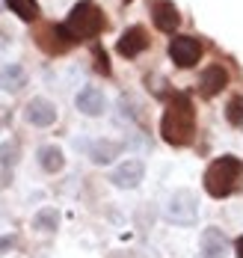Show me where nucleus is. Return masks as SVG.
<instances>
[{
  "label": "nucleus",
  "mask_w": 243,
  "mask_h": 258,
  "mask_svg": "<svg viewBox=\"0 0 243 258\" xmlns=\"http://www.w3.org/2000/svg\"><path fill=\"white\" fill-rule=\"evenodd\" d=\"M160 137L169 146H187L196 137V113L187 95H172L160 116Z\"/></svg>",
  "instance_id": "f257e3e1"
},
{
  "label": "nucleus",
  "mask_w": 243,
  "mask_h": 258,
  "mask_svg": "<svg viewBox=\"0 0 243 258\" xmlns=\"http://www.w3.org/2000/svg\"><path fill=\"white\" fill-rule=\"evenodd\" d=\"M240 175H243V163L237 157H231V155L216 157L214 163L205 169V190H208V196L225 199V196L237 187Z\"/></svg>",
  "instance_id": "f03ea898"
},
{
  "label": "nucleus",
  "mask_w": 243,
  "mask_h": 258,
  "mask_svg": "<svg viewBox=\"0 0 243 258\" xmlns=\"http://www.w3.org/2000/svg\"><path fill=\"white\" fill-rule=\"evenodd\" d=\"M65 30H68V36H71L74 42L95 39V36L104 30V12H101V6L92 3V0H80V3L68 12Z\"/></svg>",
  "instance_id": "7ed1b4c3"
},
{
  "label": "nucleus",
  "mask_w": 243,
  "mask_h": 258,
  "mask_svg": "<svg viewBox=\"0 0 243 258\" xmlns=\"http://www.w3.org/2000/svg\"><path fill=\"white\" fill-rule=\"evenodd\" d=\"M166 217H169L172 223H178V226H193L196 217H199V202H196V196H193L190 190H178V193L169 199V205H166Z\"/></svg>",
  "instance_id": "20e7f679"
},
{
  "label": "nucleus",
  "mask_w": 243,
  "mask_h": 258,
  "mask_svg": "<svg viewBox=\"0 0 243 258\" xmlns=\"http://www.w3.org/2000/svg\"><path fill=\"white\" fill-rule=\"evenodd\" d=\"M36 45L45 53H51V56H59V53H65L74 45V39L68 36L65 24H48L36 33Z\"/></svg>",
  "instance_id": "39448f33"
},
{
  "label": "nucleus",
  "mask_w": 243,
  "mask_h": 258,
  "mask_svg": "<svg viewBox=\"0 0 243 258\" xmlns=\"http://www.w3.org/2000/svg\"><path fill=\"white\" fill-rule=\"evenodd\" d=\"M169 56H172V62L178 69H193L199 62V56H202V45L193 36H175L169 42Z\"/></svg>",
  "instance_id": "423d86ee"
},
{
  "label": "nucleus",
  "mask_w": 243,
  "mask_h": 258,
  "mask_svg": "<svg viewBox=\"0 0 243 258\" xmlns=\"http://www.w3.org/2000/svg\"><path fill=\"white\" fill-rule=\"evenodd\" d=\"M148 48V33L142 30V27H128L122 36H119V42H116V51L122 53L125 59H134V56H139V53Z\"/></svg>",
  "instance_id": "0eeeda50"
},
{
  "label": "nucleus",
  "mask_w": 243,
  "mask_h": 258,
  "mask_svg": "<svg viewBox=\"0 0 243 258\" xmlns=\"http://www.w3.org/2000/svg\"><path fill=\"white\" fill-rule=\"evenodd\" d=\"M151 18H154V27L160 33H175L181 27V12L169 0H154L151 3Z\"/></svg>",
  "instance_id": "6e6552de"
},
{
  "label": "nucleus",
  "mask_w": 243,
  "mask_h": 258,
  "mask_svg": "<svg viewBox=\"0 0 243 258\" xmlns=\"http://www.w3.org/2000/svg\"><path fill=\"white\" fill-rule=\"evenodd\" d=\"M145 175V166L139 163V160H125V163H119L113 172H110V181L116 184V187H122V190H131L136 187L139 181Z\"/></svg>",
  "instance_id": "1a4fd4ad"
},
{
  "label": "nucleus",
  "mask_w": 243,
  "mask_h": 258,
  "mask_svg": "<svg viewBox=\"0 0 243 258\" xmlns=\"http://www.w3.org/2000/svg\"><path fill=\"white\" fill-rule=\"evenodd\" d=\"M225 86H228V72H225L222 66H208V69L202 72V78H199V92H202L205 98L219 95Z\"/></svg>",
  "instance_id": "9d476101"
},
{
  "label": "nucleus",
  "mask_w": 243,
  "mask_h": 258,
  "mask_svg": "<svg viewBox=\"0 0 243 258\" xmlns=\"http://www.w3.org/2000/svg\"><path fill=\"white\" fill-rule=\"evenodd\" d=\"M24 116H27L30 125H36V128H51L56 122V107L51 101H45V98H33L27 104V110H24Z\"/></svg>",
  "instance_id": "9b49d317"
},
{
  "label": "nucleus",
  "mask_w": 243,
  "mask_h": 258,
  "mask_svg": "<svg viewBox=\"0 0 243 258\" xmlns=\"http://www.w3.org/2000/svg\"><path fill=\"white\" fill-rule=\"evenodd\" d=\"M74 104H77V110L83 116H101L107 110V98H104V92L98 86H83L77 92V101Z\"/></svg>",
  "instance_id": "f8f14e48"
},
{
  "label": "nucleus",
  "mask_w": 243,
  "mask_h": 258,
  "mask_svg": "<svg viewBox=\"0 0 243 258\" xmlns=\"http://www.w3.org/2000/svg\"><path fill=\"white\" fill-rule=\"evenodd\" d=\"M228 252V240L219 229H205L202 234V255L205 258H225Z\"/></svg>",
  "instance_id": "ddd939ff"
},
{
  "label": "nucleus",
  "mask_w": 243,
  "mask_h": 258,
  "mask_svg": "<svg viewBox=\"0 0 243 258\" xmlns=\"http://www.w3.org/2000/svg\"><path fill=\"white\" fill-rule=\"evenodd\" d=\"M24 83H27V72L21 66H15V62L0 66V89L3 92H18V89H24Z\"/></svg>",
  "instance_id": "4468645a"
},
{
  "label": "nucleus",
  "mask_w": 243,
  "mask_h": 258,
  "mask_svg": "<svg viewBox=\"0 0 243 258\" xmlns=\"http://www.w3.org/2000/svg\"><path fill=\"white\" fill-rule=\"evenodd\" d=\"M122 149H119V143H113V140H98V143H92V149H89V157L95 160V163H110L113 157L119 155Z\"/></svg>",
  "instance_id": "2eb2a0df"
},
{
  "label": "nucleus",
  "mask_w": 243,
  "mask_h": 258,
  "mask_svg": "<svg viewBox=\"0 0 243 258\" xmlns=\"http://www.w3.org/2000/svg\"><path fill=\"white\" fill-rule=\"evenodd\" d=\"M56 226H59V211L56 208L36 211V217H33V229L36 232H56Z\"/></svg>",
  "instance_id": "dca6fc26"
},
{
  "label": "nucleus",
  "mask_w": 243,
  "mask_h": 258,
  "mask_svg": "<svg viewBox=\"0 0 243 258\" xmlns=\"http://www.w3.org/2000/svg\"><path fill=\"white\" fill-rule=\"evenodd\" d=\"M39 163H42L45 172H59L62 163H65V157H62V152L56 146H45V149H39Z\"/></svg>",
  "instance_id": "f3484780"
},
{
  "label": "nucleus",
  "mask_w": 243,
  "mask_h": 258,
  "mask_svg": "<svg viewBox=\"0 0 243 258\" xmlns=\"http://www.w3.org/2000/svg\"><path fill=\"white\" fill-rule=\"evenodd\" d=\"M6 6H9L21 21H36V18H39V6H36V0H6Z\"/></svg>",
  "instance_id": "a211bd4d"
},
{
  "label": "nucleus",
  "mask_w": 243,
  "mask_h": 258,
  "mask_svg": "<svg viewBox=\"0 0 243 258\" xmlns=\"http://www.w3.org/2000/svg\"><path fill=\"white\" fill-rule=\"evenodd\" d=\"M225 119L234 128H243V95H234L231 101L225 104Z\"/></svg>",
  "instance_id": "6ab92c4d"
},
{
  "label": "nucleus",
  "mask_w": 243,
  "mask_h": 258,
  "mask_svg": "<svg viewBox=\"0 0 243 258\" xmlns=\"http://www.w3.org/2000/svg\"><path fill=\"white\" fill-rule=\"evenodd\" d=\"M18 160V143H3L0 146V163L3 166H12Z\"/></svg>",
  "instance_id": "aec40b11"
},
{
  "label": "nucleus",
  "mask_w": 243,
  "mask_h": 258,
  "mask_svg": "<svg viewBox=\"0 0 243 258\" xmlns=\"http://www.w3.org/2000/svg\"><path fill=\"white\" fill-rule=\"evenodd\" d=\"M95 62H98V72L110 75V62H107V56H104V51H101V48H95Z\"/></svg>",
  "instance_id": "412c9836"
},
{
  "label": "nucleus",
  "mask_w": 243,
  "mask_h": 258,
  "mask_svg": "<svg viewBox=\"0 0 243 258\" xmlns=\"http://www.w3.org/2000/svg\"><path fill=\"white\" fill-rule=\"evenodd\" d=\"M12 246H15V234H0V252H6Z\"/></svg>",
  "instance_id": "4be33fe9"
},
{
  "label": "nucleus",
  "mask_w": 243,
  "mask_h": 258,
  "mask_svg": "<svg viewBox=\"0 0 243 258\" xmlns=\"http://www.w3.org/2000/svg\"><path fill=\"white\" fill-rule=\"evenodd\" d=\"M237 258H243V237L237 240Z\"/></svg>",
  "instance_id": "5701e85b"
},
{
  "label": "nucleus",
  "mask_w": 243,
  "mask_h": 258,
  "mask_svg": "<svg viewBox=\"0 0 243 258\" xmlns=\"http://www.w3.org/2000/svg\"><path fill=\"white\" fill-rule=\"evenodd\" d=\"M125 3H131V0H125Z\"/></svg>",
  "instance_id": "b1692460"
}]
</instances>
